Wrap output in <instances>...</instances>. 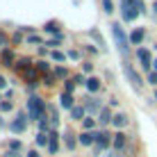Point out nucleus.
Wrapping results in <instances>:
<instances>
[{
  "label": "nucleus",
  "instance_id": "17",
  "mask_svg": "<svg viewBox=\"0 0 157 157\" xmlns=\"http://www.w3.org/2000/svg\"><path fill=\"white\" fill-rule=\"evenodd\" d=\"M123 146H125V134H123V132H118L116 137H114V148H116V150H121Z\"/></svg>",
  "mask_w": 157,
  "mask_h": 157
},
{
  "label": "nucleus",
  "instance_id": "33",
  "mask_svg": "<svg viewBox=\"0 0 157 157\" xmlns=\"http://www.w3.org/2000/svg\"><path fill=\"white\" fill-rule=\"evenodd\" d=\"M0 109H2V112H9V109H12V102H0Z\"/></svg>",
  "mask_w": 157,
  "mask_h": 157
},
{
  "label": "nucleus",
  "instance_id": "39",
  "mask_svg": "<svg viewBox=\"0 0 157 157\" xmlns=\"http://www.w3.org/2000/svg\"><path fill=\"white\" fill-rule=\"evenodd\" d=\"M73 84L75 82H66V94H71V91H73Z\"/></svg>",
  "mask_w": 157,
  "mask_h": 157
},
{
  "label": "nucleus",
  "instance_id": "2",
  "mask_svg": "<svg viewBox=\"0 0 157 157\" xmlns=\"http://www.w3.org/2000/svg\"><path fill=\"white\" fill-rule=\"evenodd\" d=\"M43 109H46V102H43L41 98H36V96H30L28 98V116L34 118V121H39Z\"/></svg>",
  "mask_w": 157,
  "mask_h": 157
},
{
  "label": "nucleus",
  "instance_id": "9",
  "mask_svg": "<svg viewBox=\"0 0 157 157\" xmlns=\"http://www.w3.org/2000/svg\"><path fill=\"white\" fill-rule=\"evenodd\" d=\"M59 150V144H57V132H50V144H48V153L50 155H57Z\"/></svg>",
  "mask_w": 157,
  "mask_h": 157
},
{
  "label": "nucleus",
  "instance_id": "6",
  "mask_svg": "<svg viewBox=\"0 0 157 157\" xmlns=\"http://www.w3.org/2000/svg\"><path fill=\"white\" fill-rule=\"evenodd\" d=\"M137 57H139V62H141V66L148 71L150 64H153V59H150V52L146 50V48H139V50H137Z\"/></svg>",
  "mask_w": 157,
  "mask_h": 157
},
{
  "label": "nucleus",
  "instance_id": "36",
  "mask_svg": "<svg viewBox=\"0 0 157 157\" xmlns=\"http://www.w3.org/2000/svg\"><path fill=\"white\" fill-rule=\"evenodd\" d=\"M2 46H7V34H2V32H0V48Z\"/></svg>",
  "mask_w": 157,
  "mask_h": 157
},
{
  "label": "nucleus",
  "instance_id": "16",
  "mask_svg": "<svg viewBox=\"0 0 157 157\" xmlns=\"http://www.w3.org/2000/svg\"><path fill=\"white\" fill-rule=\"evenodd\" d=\"M0 59H2V64H5V66H9V64L14 62V52H12V50H2Z\"/></svg>",
  "mask_w": 157,
  "mask_h": 157
},
{
  "label": "nucleus",
  "instance_id": "32",
  "mask_svg": "<svg viewBox=\"0 0 157 157\" xmlns=\"http://www.w3.org/2000/svg\"><path fill=\"white\" fill-rule=\"evenodd\" d=\"M28 43H41V39H39L36 34H30V36H28Z\"/></svg>",
  "mask_w": 157,
  "mask_h": 157
},
{
  "label": "nucleus",
  "instance_id": "18",
  "mask_svg": "<svg viewBox=\"0 0 157 157\" xmlns=\"http://www.w3.org/2000/svg\"><path fill=\"white\" fill-rule=\"evenodd\" d=\"M112 118H114V116L109 114V109H102V112H100V118H98V121H100V125H107V123H109Z\"/></svg>",
  "mask_w": 157,
  "mask_h": 157
},
{
  "label": "nucleus",
  "instance_id": "19",
  "mask_svg": "<svg viewBox=\"0 0 157 157\" xmlns=\"http://www.w3.org/2000/svg\"><path fill=\"white\" fill-rule=\"evenodd\" d=\"M46 144H50V134L39 132V134H36V146H46Z\"/></svg>",
  "mask_w": 157,
  "mask_h": 157
},
{
  "label": "nucleus",
  "instance_id": "28",
  "mask_svg": "<svg viewBox=\"0 0 157 157\" xmlns=\"http://www.w3.org/2000/svg\"><path fill=\"white\" fill-rule=\"evenodd\" d=\"M64 137H66V146H68V148H75V139H73V134H64Z\"/></svg>",
  "mask_w": 157,
  "mask_h": 157
},
{
  "label": "nucleus",
  "instance_id": "4",
  "mask_svg": "<svg viewBox=\"0 0 157 157\" xmlns=\"http://www.w3.org/2000/svg\"><path fill=\"white\" fill-rule=\"evenodd\" d=\"M123 71H125V75H128V80H130V84L134 86V89H139L144 82H141V78H139V73H134V68L130 66V64H123Z\"/></svg>",
  "mask_w": 157,
  "mask_h": 157
},
{
  "label": "nucleus",
  "instance_id": "37",
  "mask_svg": "<svg viewBox=\"0 0 157 157\" xmlns=\"http://www.w3.org/2000/svg\"><path fill=\"white\" fill-rule=\"evenodd\" d=\"M68 57H71V59H80V52L78 50H71V52H68Z\"/></svg>",
  "mask_w": 157,
  "mask_h": 157
},
{
  "label": "nucleus",
  "instance_id": "5",
  "mask_svg": "<svg viewBox=\"0 0 157 157\" xmlns=\"http://www.w3.org/2000/svg\"><path fill=\"white\" fill-rule=\"evenodd\" d=\"M28 118H30V116L18 114V116H16V121H12V123H9V130H12V132H23V130H25V125H28Z\"/></svg>",
  "mask_w": 157,
  "mask_h": 157
},
{
  "label": "nucleus",
  "instance_id": "42",
  "mask_svg": "<svg viewBox=\"0 0 157 157\" xmlns=\"http://www.w3.org/2000/svg\"><path fill=\"white\" fill-rule=\"evenodd\" d=\"M5 84H7V82H5V78H2V75H0V89H2Z\"/></svg>",
  "mask_w": 157,
  "mask_h": 157
},
{
  "label": "nucleus",
  "instance_id": "34",
  "mask_svg": "<svg viewBox=\"0 0 157 157\" xmlns=\"http://www.w3.org/2000/svg\"><path fill=\"white\" fill-rule=\"evenodd\" d=\"M148 82H150V84H157V71L148 75Z\"/></svg>",
  "mask_w": 157,
  "mask_h": 157
},
{
  "label": "nucleus",
  "instance_id": "10",
  "mask_svg": "<svg viewBox=\"0 0 157 157\" xmlns=\"http://www.w3.org/2000/svg\"><path fill=\"white\" fill-rule=\"evenodd\" d=\"M59 105L64 107V109H73V98H71V94H62V98H59Z\"/></svg>",
  "mask_w": 157,
  "mask_h": 157
},
{
  "label": "nucleus",
  "instance_id": "35",
  "mask_svg": "<svg viewBox=\"0 0 157 157\" xmlns=\"http://www.w3.org/2000/svg\"><path fill=\"white\" fill-rule=\"evenodd\" d=\"M43 82H46V84H55V75H46V78H43Z\"/></svg>",
  "mask_w": 157,
  "mask_h": 157
},
{
  "label": "nucleus",
  "instance_id": "24",
  "mask_svg": "<svg viewBox=\"0 0 157 157\" xmlns=\"http://www.w3.org/2000/svg\"><path fill=\"white\" fill-rule=\"evenodd\" d=\"M132 7L137 9L139 14H144V12H146V9H144V0H132Z\"/></svg>",
  "mask_w": 157,
  "mask_h": 157
},
{
  "label": "nucleus",
  "instance_id": "23",
  "mask_svg": "<svg viewBox=\"0 0 157 157\" xmlns=\"http://www.w3.org/2000/svg\"><path fill=\"white\" fill-rule=\"evenodd\" d=\"M102 7H105V14L114 12V2H112V0H102Z\"/></svg>",
  "mask_w": 157,
  "mask_h": 157
},
{
  "label": "nucleus",
  "instance_id": "11",
  "mask_svg": "<svg viewBox=\"0 0 157 157\" xmlns=\"http://www.w3.org/2000/svg\"><path fill=\"white\" fill-rule=\"evenodd\" d=\"M84 114H86V107H78V105H75L73 109H71V116L75 118V121H82Z\"/></svg>",
  "mask_w": 157,
  "mask_h": 157
},
{
  "label": "nucleus",
  "instance_id": "8",
  "mask_svg": "<svg viewBox=\"0 0 157 157\" xmlns=\"http://www.w3.org/2000/svg\"><path fill=\"white\" fill-rule=\"evenodd\" d=\"M96 144H98V148H107V146H109V134L107 132H96Z\"/></svg>",
  "mask_w": 157,
  "mask_h": 157
},
{
  "label": "nucleus",
  "instance_id": "15",
  "mask_svg": "<svg viewBox=\"0 0 157 157\" xmlns=\"http://www.w3.org/2000/svg\"><path fill=\"white\" fill-rule=\"evenodd\" d=\"M141 41H144V30H134L132 34H130V43H137L139 46Z\"/></svg>",
  "mask_w": 157,
  "mask_h": 157
},
{
  "label": "nucleus",
  "instance_id": "21",
  "mask_svg": "<svg viewBox=\"0 0 157 157\" xmlns=\"http://www.w3.org/2000/svg\"><path fill=\"white\" fill-rule=\"evenodd\" d=\"M48 68H50V64H48V62H43V59H41V62H36V71L48 73Z\"/></svg>",
  "mask_w": 157,
  "mask_h": 157
},
{
  "label": "nucleus",
  "instance_id": "27",
  "mask_svg": "<svg viewBox=\"0 0 157 157\" xmlns=\"http://www.w3.org/2000/svg\"><path fill=\"white\" fill-rule=\"evenodd\" d=\"M39 130H41L43 134H50V125H48L46 121H39Z\"/></svg>",
  "mask_w": 157,
  "mask_h": 157
},
{
  "label": "nucleus",
  "instance_id": "44",
  "mask_svg": "<svg viewBox=\"0 0 157 157\" xmlns=\"http://www.w3.org/2000/svg\"><path fill=\"white\" fill-rule=\"evenodd\" d=\"M155 71H157V59H155Z\"/></svg>",
  "mask_w": 157,
  "mask_h": 157
},
{
  "label": "nucleus",
  "instance_id": "3",
  "mask_svg": "<svg viewBox=\"0 0 157 157\" xmlns=\"http://www.w3.org/2000/svg\"><path fill=\"white\" fill-rule=\"evenodd\" d=\"M121 12H123V18L125 21H134L139 16V12L132 7V0H121Z\"/></svg>",
  "mask_w": 157,
  "mask_h": 157
},
{
  "label": "nucleus",
  "instance_id": "14",
  "mask_svg": "<svg viewBox=\"0 0 157 157\" xmlns=\"http://www.w3.org/2000/svg\"><path fill=\"white\" fill-rule=\"evenodd\" d=\"M112 123H114L116 128H123V125H128V116H125V114H114Z\"/></svg>",
  "mask_w": 157,
  "mask_h": 157
},
{
  "label": "nucleus",
  "instance_id": "12",
  "mask_svg": "<svg viewBox=\"0 0 157 157\" xmlns=\"http://www.w3.org/2000/svg\"><path fill=\"white\" fill-rule=\"evenodd\" d=\"M86 89H89L91 94H96V91L100 89V80L98 78H89V80H86Z\"/></svg>",
  "mask_w": 157,
  "mask_h": 157
},
{
  "label": "nucleus",
  "instance_id": "38",
  "mask_svg": "<svg viewBox=\"0 0 157 157\" xmlns=\"http://www.w3.org/2000/svg\"><path fill=\"white\" fill-rule=\"evenodd\" d=\"M75 82H78V84H86V80L82 78V75H78V78H75Z\"/></svg>",
  "mask_w": 157,
  "mask_h": 157
},
{
  "label": "nucleus",
  "instance_id": "41",
  "mask_svg": "<svg viewBox=\"0 0 157 157\" xmlns=\"http://www.w3.org/2000/svg\"><path fill=\"white\" fill-rule=\"evenodd\" d=\"M28 157H39V153H36V150H30V153H28Z\"/></svg>",
  "mask_w": 157,
  "mask_h": 157
},
{
  "label": "nucleus",
  "instance_id": "25",
  "mask_svg": "<svg viewBox=\"0 0 157 157\" xmlns=\"http://www.w3.org/2000/svg\"><path fill=\"white\" fill-rule=\"evenodd\" d=\"M89 34H91V36H94V39H96V41H98V43H100V48H102V50H105V43H102V36L98 34V30H91V32H89Z\"/></svg>",
  "mask_w": 157,
  "mask_h": 157
},
{
  "label": "nucleus",
  "instance_id": "45",
  "mask_svg": "<svg viewBox=\"0 0 157 157\" xmlns=\"http://www.w3.org/2000/svg\"><path fill=\"white\" fill-rule=\"evenodd\" d=\"M155 98H157V94H155Z\"/></svg>",
  "mask_w": 157,
  "mask_h": 157
},
{
  "label": "nucleus",
  "instance_id": "26",
  "mask_svg": "<svg viewBox=\"0 0 157 157\" xmlns=\"http://www.w3.org/2000/svg\"><path fill=\"white\" fill-rule=\"evenodd\" d=\"M30 59H18V64H16V66H18V68H23V71H28V68H30Z\"/></svg>",
  "mask_w": 157,
  "mask_h": 157
},
{
  "label": "nucleus",
  "instance_id": "30",
  "mask_svg": "<svg viewBox=\"0 0 157 157\" xmlns=\"http://www.w3.org/2000/svg\"><path fill=\"white\" fill-rule=\"evenodd\" d=\"M52 59H55V62H64V52L55 50V52H52Z\"/></svg>",
  "mask_w": 157,
  "mask_h": 157
},
{
  "label": "nucleus",
  "instance_id": "20",
  "mask_svg": "<svg viewBox=\"0 0 157 157\" xmlns=\"http://www.w3.org/2000/svg\"><path fill=\"white\" fill-rule=\"evenodd\" d=\"M46 32H52V34H62V32H59V25L55 23V21H50V23H46Z\"/></svg>",
  "mask_w": 157,
  "mask_h": 157
},
{
  "label": "nucleus",
  "instance_id": "22",
  "mask_svg": "<svg viewBox=\"0 0 157 157\" xmlns=\"http://www.w3.org/2000/svg\"><path fill=\"white\" fill-rule=\"evenodd\" d=\"M25 80L34 82V80H36V68H28V71H25Z\"/></svg>",
  "mask_w": 157,
  "mask_h": 157
},
{
  "label": "nucleus",
  "instance_id": "43",
  "mask_svg": "<svg viewBox=\"0 0 157 157\" xmlns=\"http://www.w3.org/2000/svg\"><path fill=\"white\" fill-rule=\"evenodd\" d=\"M153 9H155V18H157V2L153 5Z\"/></svg>",
  "mask_w": 157,
  "mask_h": 157
},
{
  "label": "nucleus",
  "instance_id": "31",
  "mask_svg": "<svg viewBox=\"0 0 157 157\" xmlns=\"http://www.w3.org/2000/svg\"><path fill=\"white\" fill-rule=\"evenodd\" d=\"M94 125H96V121H94V118H84V128H86V130H91Z\"/></svg>",
  "mask_w": 157,
  "mask_h": 157
},
{
  "label": "nucleus",
  "instance_id": "29",
  "mask_svg": "<svg viewBox=\"0 0 157 157\" xmlns=\"http://www.w3.org/2000/svg\"><path fill=\"white\" fill-rule=\"evenodd\" d=\"M66 75H68L66 68H57V71H55V78H66Z\"/></svg>",
  "mask_w": 157,
  "mask_h": 157
},
{
  "label": "nucleus",
  "instance_id": "40",
  "mask_svg": "<svg viewBox=\"0 0 157 157\" xmlns=\"http://www.w3.org/2000/svg\"><path fill=\"white\" fill-rule=\"evenodd\" d=\"M9 146H12V150H18V148H21V144H18V141H12Z\"/></svg>",
  "mask_w": 157,
  "mask_h": 157
},
{
  "label": "nucleus",
  "instance_id": "7",
  "mask_svg": "<svg viewBox=\"0 0 157 157\" xmlns=\"http://www.w3.org/2000/svg\"><path fill=\"white\" fill-rule=\"evenodd\" d=\"M84 100H86V102H84L86 112H94V114H96V112H102V109H105V107H100V102L96 100V98H84Z\"/></svg>",
  "mask_w": 157,
  "mask_h": 157
},
{
  "label": "nucleus",
  "instance_id": "13",
  "mask_svg": "<svg viewBox=\"0 0 157 157\" xmlns=\"http://www.w3.org/2000/svg\"><path fill=\"white\" fill-rule=\"evenodd\" d=\"M94 141H96V134H91V132H82V134H80V144H82V146H89Z\"/></svg>",
  "mask_w": 157,
  "mask_h": 157
},
{
  "label": "nucleus",
  "instance_id": "1",
  "mask_svg": "<svg viewBox=\"0 0 157 157\" xmlns=\"http://www.w3.org/2000/svg\"><path fill=\"white\" fill-rule=\"evenodd\" d=\"M112 36H114V41H116L118 50H121L123 55H128V50H130V39L125 36V32H123V28H121L118 23L112 25Z\"/></svg>",
  "mask_w": 157,
  "mask_h": 157
}]
</instances>
